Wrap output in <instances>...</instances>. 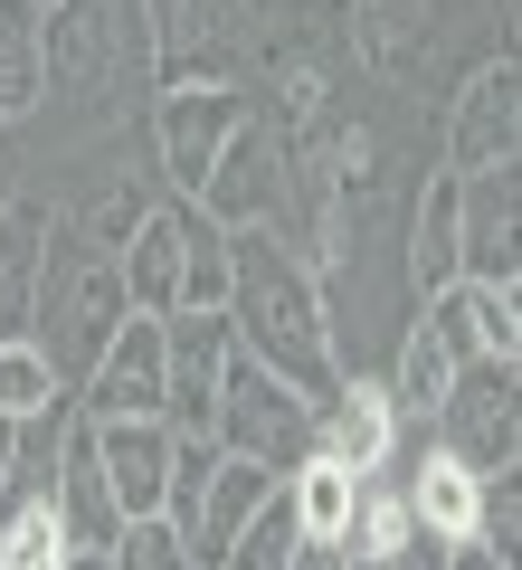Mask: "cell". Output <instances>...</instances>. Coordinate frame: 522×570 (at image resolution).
<instances>
[{
    "instance_id": "cell-10",
    "label": "cell",
    "mask_w": 522,
    "mask_h": 570,
    "mask_svg": "<svg viewBox=\"0 0 522 570\" xmlns=\"http://www.w3.org/2000/svg\"><path fill=\"white\" fill-rule=\"evenodd\" d=\"M48 513H58V542L67 551H105L124 532V513H115V485H105V466H96V428L67 409V428H58V466H48Z\"/></svg>"
},
{
    "instance_id": "cell-34",
    "label": "cell",
    "mask_w": 522,
    "mask_h": 570,
    "mask_svg": "<svg viewBox=\"0 0 522 570\" xmlns=\"http://www.w3.org/2000/svg\"><path fill=\"white\" fill-rule=\"evenodd\" d=\"M67 570H115V561H105V551H67Z\"/></svg>"
},
{
    "instance_id": "cell-31",
    "label": "cell",
    "mask_w": 522,
    "mask_h": 570,
    "mask_svg": "<svg viewBox=\"0 0 522 570\" xmlns=\"http://www.w3.org/2000/svg\"><path fill=\"white\" fill-rule=\"evenodd\" d=\"M10 475H20V419H0V494H10Z\"/></svg>"
},
{
    "instance_id": "cell-4",
    "label": "cell",
    "mask_w": 522,
    "mask_h": 570,
    "mask_svg": "<svg viewBox=\"0 0 522 570\" xmlns=\"http://www.w3.org/2000/svg\"><path fill=\"white\" fill-rule=\"evenodd\" d=\"M257 124V96H238L228 77H200V86H161L152 105V153H161V181L171 200H200V181L219 171V153Z\"/></svg>"
},
{
    "instance_id": "cell-25",
    "label": "cell",
    "mask_w": 522,
    "mask_h": 570,
    "mask_svg": "<svg viewBox=\"0 0 522 570\" xmlns=\"http://www.w3.org/2000/svg\"><path fill=\"white\" fill-rule=\"evenodd\" d=\"M295 551H304V532H295V504H285V485H276L238 523V542L219 551V570H295Z\"/></svg>"
},
{
    "instance_id": "cell-9",
    "label": "cell",
    "mask_w": 522,
    "mask_h": 570,
    "mask_svg": "<svg viewBox=\"0 0 522 570\" xmlns=\"http://www.w3.org/2000/svg\"><path fill=\"white\" fill-rule=\"evenodd\" d=\"M400 409H390V390L371 381V371H342V390L314 409V456L323 466H342V475H381L390 466V448H400Z\"/></svg>"
},
{
    "instance_id": "cell-30",
    "label": "cell",
    "mask_w": 522,
    "mask_h": 570,
    "mask_svg": "<svg viewBox=\"0 0 522 570\" xmlns=\"http://www.w3.org/2000/svg\"><path fill=\"white\" fill-rule=\"evenodd\" d=\"M446 551H456V542H437V532H418V523H408L400 542L381 551V570H446Z\"/></svg>"
},
{
    "instance_id": "cell-32",
    "label": "cell",
    "mask_w": 522,
    "mask_h": 570,
    "mask_svg": "<svg viewBox=\"0 0 522 570\" xmlns=\"http://www.w3.org/2000/svg\"><path fill=\"white\" fill-rule=\"evenodd\" d=\"M446 570H503V561H494L484 542H456V551H446Z\"/></svg>"
},
{
    "instance_id": "cell-19",
    "label": "cell",
    "mask_w": 522,
    "mask_h": 570,
    "mask_svg": "<svg viewBox=\"0 0 522 570\" xmlns=\"http://www.w3.org/2000/svg\"><path fill=\"white\" fill-rule=\"evenodd\" d=\"M39 257H48V209L10 200L0 219V343H29V314H39Z\"/></svg>"
},
{
    "instance_id": "cell-7",
    "label": "cell",
    "mask_w": 522,
    "mask_h": 570,
    "mask_svg": "<svg viewBox=\"0 0 522 570\" xmlns=\"http://www.w3.org/2000/svg\"><path fill=\"white\" fill-rule=\"evenodd\" d=\"M238 362L219 314H171L161 324V428L171 438H209L219 428V381Z\"/></svg>"
},
{
    "instance_id": "cell-22",
    "label": "cell",
    "mask_w": 522,
    "mask_h": 570,
    "mask_svg": "<svg viewBox=\"0 0 522 570\" xmlns=\"http://www.w3.org/2000/svg\"><path fill=\"white\" fill-rule=\"evenodd\" d=\"M381 390H390V409H400L408 428H427V419H437V400L456 390V362L427 343V324H408V333H400V362H390Z\"/></svg>"
},
{
    "instance_id": "cell-28",
    "label": "cell",
    "mask_w": 522,
    "mask_h": 570,
    "mask_svg": "<svg viewBox=\"0 0 522 570\" xmlns=\"http://www.w3.org/2000/svg\"><path fill=\"white\" fill-rule=\"evenodd\" d=\"M105 561L115 570H190V542L161 523V513H142V523H124L115 542H105Z\"/></svg>"
},
{
    "instance_id": "cell-29",
    "label": "cell",
    "mask_w": 522,
    "mask_h": 570,
    "mask_svg": "<svg viewBox=\"0 0 522 570\" xmlns=\"http://www.w3.org/2000/svg\"><path fill=\"white\" fill-rule=\"evenodd\" d=\"M142 209H152V190H115V200H96V209H86V219H77V238L115 257V247H124V238H134V228H142Z\"/></svg>"
},
{
    "instance_id": "cell-36",
    "label": "cell",
    "mask_w": 522,
    "mask_h": 570,
    "mask_svg": "<svg viewBox=\"0 0 522 570\" xmlns=\"http://www.w3.org/2000/svg\"><path fill=\"white\" fill-rule=\"evenodd\" d=\"M29 10H39V20H48V10H58V0H29Z\"/></svg>"
},
{
    "instance_id": "cell-21",
    "label": "cell",
    "mask_w": 522,
    "mask_h": 570,
    "mask_svg": "<svg viewBox=\"0 0 522 570\" xmlns=\"http://www.w3.org/2000/svg\"><path fill=\"white\" fill-rule=\"evenodd\" d=\"M408 285L418 295H446L456 285V171H427L418 219H408Z\"/></svg>"
},
{
    "instance_id": "cell-26",
    "label": "cell",
    "mask_w": 522,
    "mask_h": 570,
    "mask_svg": "<svg viewBox=\"0 0 522 570\" xmlns=\"http://www.w3.org/2000/svg\"><path fill=\"white\" fill-rule=\"evenodd\" d=\"M48 409H67L58 381H48V362L29 343H0V419H48Z\"/></svg>"
},
{
    "instance_id": "cell-1",
    "label": "cell",
    "mask_w": 522,
    "mask_h": 570,
    "mask_svg": "<svg viewBox=\"0 0 522 570\" xmlns=\"http://www.w3.org/2000/svg\"><path fill=\"white\" fill-rule=\"evenodd\" d=\"M228 247H238V276H228L219 324L238 343V362H257L304 409H323L342 390V362H333V314H323L314 266L285 247V228H228Z\"/></svg>"
},
{
    "instance_id": "cell-11",
    "label": "cell",
    "mask_w": 522,
    "mask_h": 570,
    "mask_svg": "<svg viewBox=\"0 0 522 570\" xmlns=\"http://www.w3.org/2000/svg\"><path fill=\"white\" fill-rule=\"evenodd\" d=\"M522 190L513 171H475V181H456V285H513L522 247Z\"/></svg>"
},
{
    "instance_id": "cell-20",
    "label": "cell",
    "mask_w": 522,
    "mask_h": 570,
    "mask_svg": "<svg viewBox=\"0 0 522 570\" xmlns=\"http://www.w3.org/2000/svg\"><path fill=\"white\" fill-rule=\"evenodd\" d=\"M48 105V20L29 0H0V134Z\"/></svg>"
},
{
    "instance_id": "cell-23",
    "label": "cell",
    "mask_w": 522,
    "mask_h": 570,
    "mask_svg": "<svg viewBox=\"0 0 522 570\" xmlns=\"http://www.w3.org/2000/svg\"><path fill=\"white\" fill-rule=\"evenodd\" d=\"M228 276H238L228 228L190 209V228H181V314H228Z\"/></svg>"
},
{
    "instance_id": "cell-13",
    "label": "cell",
    "mask_w": 522,
    "mask_h": 570,
    "mask_svg": "<svg viewBox=\"0 0 522 570\" xmlns=\"http://www.w3.org/2000/svg\"><path fill=\"white\" fill-rule=\"evenodd\" d=\"M77 419H161V324H142V314H124V333L105 343V362L86 371L77 390Z\"/></svg>"
},
{
    "instance_id": "cell-3",
    "label": "cell",
    "mask_w": 522,
    "mask_h": 570,
    "mask_svg": "<svg viewBox=\"0 0 522 570\" xmlns=\"http://www.w3.org/2000/svg\"><path fill=\"white\" fill-rule=\"evenodd\" d=\"M48 96H77V105L152 96V20H142V0H58L48 10Z\"/></svg>"
},
{
    "instance_id": "cell-18",
    "label": "cell",
    "mask_w": 522,
    "mask_h": 570,
    "mask_svg": "<svg viewBox=\"0 0 522 570\" xmlns=\"http://www.w3.org/2000/svg\"><path fill=\"white\" fill-rule=\"evenodd\" d=\"M276 494V475L266 466H247V456H219L209 466V485H200V513H190V570H219V551L238 542V523Z\"/></svg>"
},
{
    "instance_id": "cell-2",
    "label": "cell",
    "mask_w": 522,
    "mask_h": 570,
    "mask_svg": "<svg viewBox=\"0 0 522 570\" xmlns=\"http://www.w3.org/2000/svg\"><path fill=\"white\" fill-rule=\"evenodd\" d=\"M124 276L105 247H86L67 219H48V257H39V314H29V352L48 362V381H58V400L77 409L86 371L105 362V343L124 333Z\"/></svg>"
},
{
    "instance_id": "cell-33",
    "label": "cell",
    "mask_w": 522,
    "mask_h": 570,
    "mask_svg": "<svg viewBox=\"0 0 522 570\" xmlns=\"http://www.w3.org/2000/svg\"><path fill=\"white\" fill-rule=\"evenodd\" d=\"M295 570H342V551H323V542H304V551H295Z\"/></svg>"
},
{
    "instance_id": "cell-15",
    "label": "cell",
    "mask_w": 522,
    "mask_h": 570,
    "mask_svg": "<svg viewBox=\"0 0 522 570\" xmlns=\"http://www.w3.org/2000/svg\"><path fill=\"white\" fill-rule=\"evenodd\" d=\"M96 466H105V485H115V513L142 523V513H161V494H171V428L161 419H105L96 428Z\"/></svg>"
},
{
    "instance_id": "cell-5",
    "label": "cell",
    "mask_w": 522,
    "mask_h": 570,
    "mask_svg": "<svg viewBox=\"0 0 522 570\" xmlns=\"http://www.w3.org/2000/svg\"><path fill=\"white\" fill-rule=\"evenodd\" d=\"M209 448L219 456H247V466H266L285 485V475L314 456V409L295 400L285 381H266L257 362H228L219 381V428H209Z\"/></svg>"
},
{
    "instance_id": "cell-17",
    "label": "cell",
    "mask_w": 522,
    "mask_h": 570,
    "mask_svg": "<svg viewBox=\"0 0 522 570\" xmlns=\"http://www.w3.org/2000/svg\"><path fill=\"white\" fill-rule=\"evenodd\" d=\"M238 0H142L152 20V86H200V58H219Z\"/></svg>"
},
{
    "instance_id": "cell-14",
    "label": "cell",
    "mask_w": 522,
    "mask_h": 570,
    "mask_svg": "<svg viewBox=\"0 0 522 570\" xmlns=\"http://www.w3.org/2000/svg\"><path fill=\"white\" fill-rule=\"evenodd\" d=\"M181 228H190V200H152L142 228L115 247L124 305H134L142 324H171V314H181Z\"/></svg>"
},
{
    "instance_id": "cell-12",
    "label": "cell",
    "mask_w": 522,
    "mask_h": 570,
    "mask_svg": "<svg viewBox=\"0 0 522 570\" xmlns=\"http://www.w3.org/2000/svg\"><path fill=\"white\" fill-rule=\"evenodd\" d=\"M200 219H219V228H276V209H285V153H276V134L266 124H247L238 142L219 153V171L200 181Z\"/></svg>"
},
{
    "instance_id": "cell-35",
    "label": "cell",
    "mask_w": 522,
    "mask_h": 570,
    "mask_svg": "<svg viewBox=\"0 0 522 570\" xmlns=\"http://www.w3.org/2000/svg\"><path fill=\"white\" fill-rule=\"evenodd\" d=\"M10 200H20V181H10V163H0V219H10Z\"/></svg>"
},
{
    "instance_id": "cell-24",
    "label": "cell",
    "mask_w": 522,
    "mask_h": 570,
    "mask_svg": "<svg viewBox=\"0 0 522 570\" xmlns=\"http://www.w3.org/2000/svg\"><path fill=\"white\" fill-rule=\"evenodd\" d=\"M352 485H362V475L323 466V456H304V466L285 475V504H295V532H304V542H323V551L342 542V523H352Z\"/></svg>"
},
{
    "instance_id": "cell-8",
    "label": "cell",
    "mask_w": 522,
    "mask_h": 570,
    "mask_svg": "<svg viewBox=\"0 0 522 570\" xmlns=\"http://www.w3.org/2000/svg\"><path fill=\"white\" fill-rule=\"evenodd\" d=\"M513 142H522V67L503 48L494 67H475L456 96V124H446V171L475 181V171H513Z\"/></svg>"
},
{
    "instance_id": "cell-6",
    "label": "cell",
    "mask_w": 522,
    "mask_h": 570,
    "mask_svg": "<svg viewBox=\"0 0 522 570\" xmlns=\"http://www.w3.org/2000/svg\"><path fill=\"white\" fill-rule=\"evenodd\" d=\"M427 438H437V448L456 456L465 475H513V466H522L513 362H465V371H456V390L437 400V419H427Z\"/></svg>"
},
{
    "instance_id": "cell-27",
    "label": "cell",
    "mask_w": 522,
    "mask_h": 570,
    "mask_svg": "<svg viewBox=\"0 0 522 570\" xmlns=\"http://www.w3.org/2000/svg\"><path fill=\"white\" fill-rule=\"evenodd\" d=\"M465 314H475L484 362H522V295L513 285H465Z\"/></svg>"
},
{
    "instance_id": "cell-16",
    "label": "cell",
    "mask_w": 522,
    "mask_h": 570,
    "mask_svg": "<svg viewBox=\"0 0 522 570\" xmlns=\"http://www.w3.org/2000/svg\"><path fill=\"white\" fill-rule=\"evenodd\" d=\"M400 494H408V523H418V532H437V542H475L484 475H465L437 438H418V456L400 466Z\"/></svg>"
}]
</instances>
